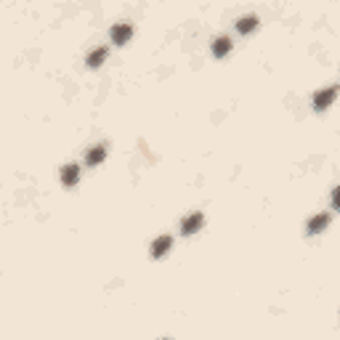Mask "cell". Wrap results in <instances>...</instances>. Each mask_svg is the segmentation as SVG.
Masks as SVG:
<instances>
[{
  "label": "cell",
  "instance_id": "cell-8",
  "mask_svg": "<svg viewBox=\"0 0 340 340\" xmlns=\"http://www.w3.org/2000/svg\"><path fill=\"white\" fill-rule=\"evenodd\" d=\"M229 51H231V40H229V37H218V40L213 43V56H218V59L226 56Z\"/></svg>",
  "mask_w": 340,
  "mask_h": 340
},
{
  "label": "cell",
  "instance_id": "cell-4",
  "mask_svg": "<svg viewBox=\"0 0 340 340\" xmlns=\"http://www.w3.org/2000/svg\"><path fill=\"white\" fill-rule=\"evenodd\" d=\"M173 247V239H170V234H165V237H159L154 244H152V258H162V255Z\"/></svg>",
  "mask_w": 340,
  "mask_h": 340
},
{
  "label": "cell",
  "instance_id": "cell-1",
  "mask_svg": "<svg viewBox=\"0 0 340 340\" xmlns=\"http://www.w3.org/2000/svg\"><path fill=\"white\" fill-rule=\"evenodd\" d=\"M130 35H133V27L128 22H120L112 27V43H117V45H125L130 40Z\"/></svg>",
  "mask_w": 340,
  "mask_h": 340
},
{
  "label": "cell",
  "instance_id": "cell-5",
  "mask_svg": "<svg viewBox=\"0 0 340 340\" xmlns=\"http://www.w3.org/2000/svg\"><path fill=\"white\" fill-rule=\"evenodd\" d=\"M104 157H107V144H99V146H93L91 152L85 154V162H88V165H99Z\"/></svg>",
  "mask_w": 340,
  "mask_h": 340
},
{
  "label": "cell",
  "instance_id": "cell-9",
  "mask_svg": "<svg viewBox=\"0 0 340 340\" xmlns=\"http://www.w3.org/2000/svg\"><path fill=\"white\" fill-rule=\"evenodd\" d=\"M255 27H258V16H244V19H239V24H237V30L242 32V35H247V32H252Z\"/></svg>",
  "mask_w": 340,
  "mask_h": 340
},
{
  "label": "cell",
  "instance_id": "cell-7",
  "mask_svg": "<svg viewBox=\"0 0 340 340\" xmlns=\"http://www.w3.org/2000/svg\"><path fill=\"white\" fill-rule=\"evenodd\" d=\"M327 223H329V213H322V215H316V218H311L308 234H319L322 229H327Z\"/></svg>",
  "mask_w": 340,
  "mask_h": 340
},
{
  "label": "cell",
  "instance_id": "cell-3",
  "mask_svg": "<svg viewBox=\"0 0 340 340\" xmlns=\"http://www.w3.org/2000/svg\"><path fill=\"white\" fill-rule=\"evenodd\" d=\"M335 96H337V88H335V85H329V88H324L322 93H316V96H314V107L319 112H324L329 104L335 101Z\"/></svg>",
  "mask_w": 340,
  "mask_h": 340
},
{
  "label": "cell",
  "instance_id": "cell-6",
  "mask_svg": "<svg viewBox=\"0 0 340 340\" xmlns=\"http://www.w3.org/2000/svg\"><path fill=\"white\" fill-rule=\"evenodd\" d=\"M77 178H80V167L77 165H64V170H61V181L64 184L74 186V184H77Z\"/></svg>",
  "mask_w": 340,
  "mask_h": 340
},
{
  "label": "cell",
  "instance_id": "cell-10",
  "mask_svg": "<svg viewBox=\"0 0 340 340\" xmlns=\"http://www.w3.org/2000/svg\"><path fill=\"white\" fill-rule=\"evenodd\" d=\"M107 59V48H96L88 56V67H101V61Z\"/></svg>",
  "mask_w": 340,
  "mask_h": 340
},
{
  "label": "cell",
  "instance_id": "cell-2",
  "mask_svg": "<svg viewBox=\"0 0 340 340\" xmlns=\"http://www.w3.org/2000/svg\"><path fill=\"white\" fill-rule=\"evenodd\" d=\"M202 213H192V215H186V218L181 221V234H186V237H192V234L200 231V226H202Z\"/></svg>",
  "mask_w": 340,
  "mask_h": 340
}]
</instances>
